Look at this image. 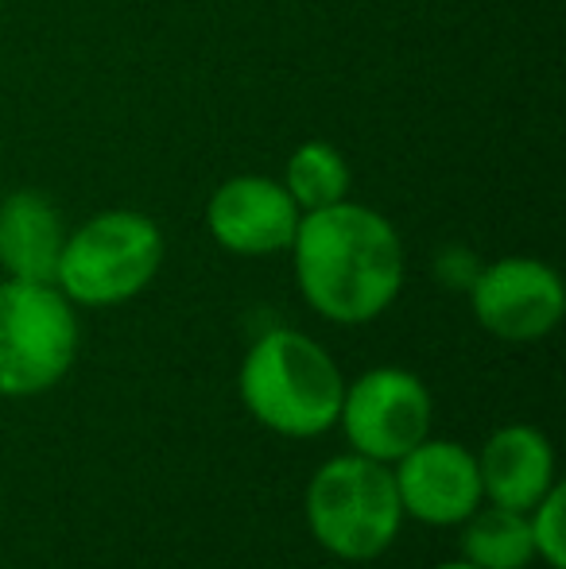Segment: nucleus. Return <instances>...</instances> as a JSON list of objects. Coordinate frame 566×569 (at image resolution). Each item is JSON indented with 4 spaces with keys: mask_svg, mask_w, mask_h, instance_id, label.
Instances as JSON below:
<instances>
[{
    "mask_svg": "<svg viewBox=\"0 0 566 569\" xmlns=\"http://www.w3.org/2000/svg\"><path fill=\"white\" fill-rule=\"evenodd\" d=\"M461 558L477 569H528L536 562L528 511L481 503L461 523Z\"/></svg>",
    "mask_w": 566,
    "mask_h": 569,
    "instance_id": "nucleus-12",
    "label": "nucleus"
},
{
    "mask_svg": "<svg viewBox=\"0 0 566 569\" xmlns=\"http://www.w3.org/2000/svg\"><path fill=\"white\" fill-rule=\"evenodd\" d=\"M466 291L477 326L497 341H544L566 315L563 276L536 256H500L485 263Z\"/></svg>",
    "mask_w": 566,
    "mask_h": 569,
    "instance_id": "nucleus-7",
    "label": "nucleus"
},
{
    "mask_svg": "<svg viewBox=\"0 0 566 569\" xmlns=\"http://www.w3.org/2000/svg\"><path fill=\"white\" fill-rule=\"evenodd\" d=\"M404 519L424 527H461L485 503L477 453L454 438H424L393 461Z\"/></svg>",
    "mask_w": 566,
    "mask_h": 569,
    "instance_id": "nucleus-8",
    "label": "nucleus"
},
{
    "mask_svg": "<svg viewBox=\"0 0 566 569\" xmlns=\"http://www.w3.org/2000/svg\"><path fill=\"white\" fill-rule=\"evenodd\" d=\"M302 210L280 179L234 174L206 202V229L214 244L234 256H280L291 248Z\"/></svg>",
    "mask_w": 566,
    "mask_h": 569,
    "instance_id": "nucleus-9",
    "label": "nucleus"
},
{
    "mask_svg": "<svg viewBox=\"0 0 566 569\" xmlns=\"http://www.w3.org/2000/svg\"><path fill=\"white\" fill-rule=\"evenodd\" d=\"M287 252L302 302L338 326L377 322L400 299L408 276L396 226L354 198L302 213Z\"/></svg>",
    "mask_w": 566,
    "mask_h": 569,
    "instance_id": "nucleus-1",
    "label": "nucleus"
},
{
    "mask_svg": "<svg viewBox=\"0 0 566 569\" xmlns=\"http://www.w3.org/2000/svg\"><path fill=\"white\" fill-rule=\"evenodd\" d=\"M435 569H477V566H469L466 558H454V562H443V566H435Z\"/></svg>",
    "mask_w": 566,
    "mask_h": 569,
    "instance_id": "nucleus-15",
    "label": "nucleus"
},
{
    "mask_svg": "<svg viewBox=\"0 0 566 569\" xmlns=\"http://www.w3.org/2000/svg\"><path fill=\"white\" fill-rule=\"evenodd\" d=\"M307 531L326 555L341 562H373L404 527L393 465L361 453L330 457L315 469L302 496Z\"/></svg>",
    "mask_w": 566,
    "mask_h": 569,
    "instance_id": "nucleus-3",
    "label": "nucleus"
},
{
    "mask_svg": "<svg viewBox=\"0 0 566 569\" xmlns=\"http://www.w3.org/2000/svg\"><path fill=\"white\" fill-rule=\"evenodd\" d=\"M435 403L427 383L408 368H369L341 396L338 427L349 450L373 457V461H400L411 446L430 435Z\"/></svg>",
    "mask_w": 566,
    "mask_h": 569,
    "instance_id": "nucleus-6",
    "label": "nucleus"
},
{
    "mask_svg": "<svg viewBox=\"0 0 566 569\" xmlns=\"http://www.w3.org/2000/svg\"><path fill=\"white\" fill-rule=\"evenodd\" d=\"M67 221L59 206L39 190H12L0 198V271L4 279L54 283L67 244Z\"/></svg>",
    "mask_w": 566,
    "mask_h": 569,
    "instance_id": "nucleus-11",
    "label": "nucleus"
},
{
    "mask_svg": "<svg viewBox=\"0 0 566 569\" xmlns=\"http://www.w3.org/2000/svg\"><path fill=\"white\" fill-rule=\"evenodd\" d=\"M528 527H532V550H536L539 562L547 569H566V496L559 480L528 511Z\"/></svg>",
    "mask_w": 566,
    "mask_h": 569,
    "instance_id": "nucleus-14",
    "label": "nucleus"
},
{
    "mask_svg": "<svg viewBox=\"0 0 566 569\" xmlns=\"http://www.w3.org/2000/svg\"><path fill=\"white\" fill-rule=\"evenodd\" d=\"M78 307L54 283H0V396L31 399L59 388L78 360Z\"/></svg>",
    "mask_w": 566,
    "mask_h": 569,
    "instance_id": "nucleus-5",
    "label": "nucleus"
},
{
    "mask_svg": "<svg viewBox=\"0 0 566 569\" xmlns=\"http://www.w3.org/2000/svg\"><path fill=\"white\" fill-rule=\"evenodd\" d=\"M163 229L140 210H101L67 232L54 287L75 307L106 310L137 299L163 268Z\"/></svg>",
    "mask_w": 566,
    "mask_h": 569,
    "instance_id": "nucleus-4",
    "label": "nucleus"
},
{
    "mask_svg": "<svg viewBox=\"0 0 566 569\" xmlns=\"http://www.w3.org/2000/svg\"><path fill=\"white\" fill-rule=\"evenodd\" d=\"M485 503L513 511H532L555 485V450L544 430L532 422H508L493 430L477 450Z\"/></svg>",
    "mask_w": 566,
    "mask_h": 569,
    "instance_id": "nucleus-10",
    "label": "nucleus"
},
{
    "mask_svg": "<svg viewBox=\"0 0 566 569\" xmlns=\"http://www.w3.org/2000/svg\"><path fill=\"white\" fill-rule=\"evenodd\" d=\"M237 391L252 419L280 438H322L338 427L346 376L338 360L302 330H268L249 345Z\"/></svg>",
    "mask_w": 566,
    "mask_h": 569,
    "instance_id": "nucleus-2",
    "label": "nucleus"
},
{
    "mask_svg": "<svg viewBox=\"0 0 566 569\" xmlns=\"http://www.w3.org/2000/svg\"><path fill=\"white\" fill-rule=\"evenodd\" d=\"M280 182L295 198V206L310 213L346 202L349 187H354V171H349V159L341 156V148H334L330 140H307L287 156Z\"/></svg>",
    "mask_w": 566,
    "mask_h": 569,
    "instance_id": "nucleus-13",
    "label": "nucleus"
}]
</instances>
